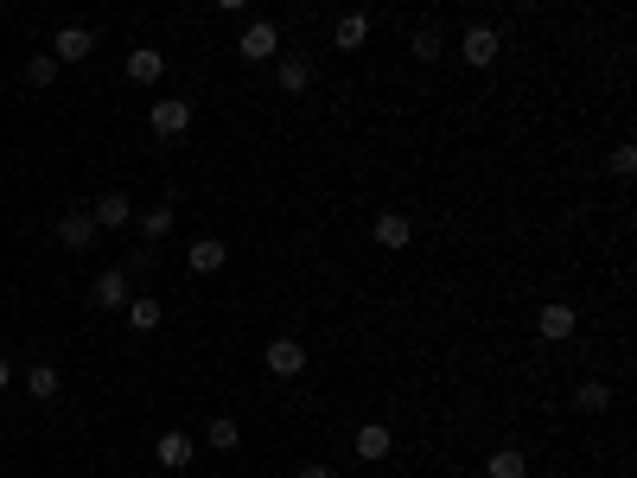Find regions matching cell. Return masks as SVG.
<instances>
[{"mask_svg":"<svg viewBox=\"0 0 637 478\" xmlns=\"http://www.w3.org/2000/svg\"><path fill=\"white\" fill-rule=\"evenodd\" d=\"M128 300H134V281H128V268H102V275L90 281V313H122Z\"/></svg>","mask_w":637,"mask_h":478,"instance_id":"obj_1","label":"cell"},{"mask_svg":"<svg viewBox=\"0 0 637 478\" xmlns=\"http://www.w3.org/2000/svg\"><path fill=\"white\" fill-rule=\"evenodd\" d=\"M236 51H243V64H274V58H281V26H274V20H249Z\"/></svg>","mask_w":637,"mask_h":478,"instance_id":"obj_2","label":"cell"},{"mask_svg":"<svg viewBox=\"0 0 637 478\" xmlns=\"http://www.w3.org/2000/svg\"><path fill=\"white\" fill-rule=\"evenodd\" d=\"M497 51H504V39H497V26H466L459 32V58L472 64V71H491Z\"/></svg>","mask_w":637,"mask_h":478,"instance_id":"obj_3","label":"cell"},{"mask_svg":"<svg viewBox=\"0 0 637 478\" xmlns=\"http://www.w3.org/2000/svg\"><path fill=\"white\" fill-rule=\"evenodd\" d=\"M147 122H153V134H160V141L185 134V128H192V96H166V102H153Z\"/></svg>","mask_w":637,"mask_h":478,"instance_id":"obj_4","label":"cell"},{"mask_svg":"<svg viewBox=\"0 0 637 478\" xmlns=\"http://www.w3.org/2000/svg\"><path fill=\"white\" fill-rule=\"evenodd\" d=\"M90 51H96L90 26H58V32H51V64H83Z\"/></svg>","mask_w":637,"mask_h":478,"instance_id":"obj_5","label":"cell"},{"mask_svg":"<svg viewBox=\"0 0 637 478\" xmlns=\"http://www.w3.org/2000/svg\"><path fill=\"white\" fill-rule=\"evenodd\" d=\"M536 332L548 338V345H567V338L580 332V306H561V300H548L542 313H536Z\"/></svg>","mask_w":637,"mask_h":478,"instance_id":"obj_6","label":"cell"},{"mask_svg":"<svg viewBox=\"0 0 637 478\" xmlns=\"http://www.w3.org/2000/svg\"><path fill=\"white\" fill-rule=\"evenodd\" d=\"M262 364H268V377H300V370H306V345H300V338H274V345L262 351Z\"/></svg>","mask_w":637,"mask_h":478,"instance_id":"obj_7","label":"cell"},{"mask_svg":"<svg viewBox=\"0 0 637 478\" xmlns=\"http://www.w3.org/2000/svg\"><path fill=\"white\" fill-rule=\"evenodd\" d=\"M122 71H128V83H160V77H166V51L134 45L128 58H122Z\"/></svg>","mask_w":637,"mask_h":478,"instance_id":"obj_8","label":"cell"},{"mask_svg":"<svg viewBox=\"0 0 637 478\" xmlns=\"http://www.w3.org/2000/svg\"><path fill=\"white\" fill-rule=\"evenodd\" d=\"M351 453L376 466V459H389V453H395V434L383 428V421H364V428H357V440H351Z\"/></svg>","mask_w":637,"mask_h":478,"instance_id":"obj_9","label":"cell"},{"mask_svg":"<svg viewBox=\"0 0 637 478\" xmlns=\"http://www.w3.org/2000/svg\"><path fill=\"white\" fill-rule=\"evenodd\" d=\"M153 459H160L166 472H185L192 466V434H179V428H166L160 440H153Z\"/></svg>","mask_w":637,"mask_h":478,"instance_id":"obj_10","label":"cell"},{"mask_svg":"<svg viewBox=\"0 0 637 478\" xmlns=\"http://www.w3.org/2000/svg\"><path fill=\"white\" fill-rule=\"evenodd\" d=\"M90 217H96V230H122V224H134V198L128 192H102Z\"/></svg>","mask_w":637,"mask_h":478,"instance_id":"obj_11","label":"cell"},{"mask_svg":"<svg viewBox=\"0 0 637 478\" xmlns=\"http://www.w3.org/2000/svg\"><path fill=\"white\" fill-rule=\"evenodd\" d=\"M96 236H102V230H96L90 211H64V217H58V243H64V249H90Z\"/></svg>","mask_w":637,"mask_h":478,"instance_id":"obj_12","label":"cell"},{"mask_svg":"<svg viewBox=\"0 0 637 478\" xmlns=\"http://www.w3.org/2000/svg\"><path fill=\"white\" fill-rule=\"evenodd\" d=\"M376 243H383V249H408V243H415V224H408L402 211H383V217H376Z\"/></svg>","mask_w":637,"mask_h":478,"instance_id":"obj_13","label":"cell"},{"mask_svg":"<svg viewBox=\"0 0 637 478\" xmlns=\"http://www.w3.org/2000/svg\"><path fill=\"white\" fill-rule=\"evenodd\" d=\"M185 262H192V275H217V268L230 262V249H223L217 236H198V243H192V255H185Z\"/></svg>","mask_w":637,"mask_h":478,"instance_id":"obj_14","label":"cell"},{"mask_svg":"<svg viewBox=\"0 0 637 478\" xmlns=\"http://www.w3.org/2000/svg\"><path fill=\"white\" fill-rule=\"evenodd\" d=\"M485 478H529V453L523 447H497L485 459Z\"/></svg>","mask_w":637,"mask_h":478,"instance_id":"obj_15","label":"cell"},{"mask_svg":"<svg viewBox=\"0 0 637 478\" xmlns=\"http://www.w3.org/2000/svg\"><path fill=\"white\" fill-rule=\"evenodd\" d=\"M364 39H370V13H344V20L332 26V45L338 51H364Z\"/></svg>","mask_w":637,"mask_h":478,"instance_id":"obj_16","label":"cell"},{"mask_svg":"<svg viewBox=\"0 0 637 478\" xmlns=\"http://www.w3.org/2000/svg\"><path fill=\"white\" fill-rule=\"evenodd\" d=\"M58 389H64L58 364H32V370H26V396H32V402H58Z\"/></svg>","mask_w":637,"mask_h":478,"instance_id":"obj_17","label":"cell"},{"mask_svg":"<svg viewBox=\"0 0 637 478\" xmlns=\"http://www.w3.org/2000/svg\"><path fill=\"white\" fill-rule=\"evenodd\" d=\"M274 83H281L287 96L313 90V64H306V58H281V64H274Z\"/></svg>","mask_w":637,"mask_h":478,"instance_id":"obj_18","label":"cell"},{"mask_svg":"<svg viewBox=\"0 0 637 478\" xmlns=\"http://www.w3.org/2000/svg\"><path fill=\"white\" fill-rule=\"evenodd\" d=\"M122 319H128L134 332H153V326H160V319H166V306H160V300H147V294H134V300L122 306Z\"/></svg>","mask_w":637,"mask_h":478,"instance_id":"obj_19","label":"cell"},{"mask_svg":"<svg viewBox=\"0 0 637 478\" xmlns=\"http://www.w3.org/2000/svg\"><path fill=\"white\" fill-rule=\"evenodd\" d=\"M204 440H211V447H217V453H236V447H243V428H236V421H230V415H217V421H211V428H204Z\"/></svg>","mask_w":637,"mask_h":478,"instance_id":"obj_20","label":"cell"},{"mask_svg":"<svg viewBox=\"0 0 637 478\" xmlns=\"http://www.w3.org/2000/svg\"><path fill=\"white\" fill-rule=\"evenodd\" d=\"M141 236H147V243L172 236V204H147V211H141Z\"/></svg>","mask_w":637,"mask_h":478,"instance_id":"obj_21","label":"cell"},{"mask_svg":"<svg viewBox=\"0 0 637 478\" xmlns=\"http://www.w3.org/2000/svg\"><path fill=\"white\" fill-rule=\"evenodd\" d=\"M408 51H415L421 64H434V58H440V32H434V26H415V39H408Z\"/></svg>","mask_w":637,"mask_h":478,"instance_id":"obj_22","label":"cell"},{"mask_svg":"<svg viewBox=\"0 0 637 478\" xmlns=\"http://www.w3.org/2000/svg\"><path fill=\"white\" fill-rule=\"evenodd\" d=\"M580 408H587V415H599V408H612V389L606 383H580V396H574Z\"/></svg>","mask_w":637,"mask_h":478,"instance_id":"obj_23","label":"cell"},{"mask_svg":"<svg viewBox=\"0 0 637 478\" xmlns=\"http://www.w3.org/2000/svg\"><path fill=\"white\" fill-rule=\"evenodd\" d=\"M51 77H58V64H51V51H39V58L26 64V83H32V90H45Z\"/></svg>","mask_w":637,"mask_h":478,"instance_id":"obj_24","label":"cell"},{"mask_svg":"<svg viewBox=\"0 0 637 478\" xmlns=\"http://www.w3.org/2000/svg\"><path fill=\"white\" fill-rule=\"evenodd\" d=\"M612 173H618V179H631V173H637V147H631V141H625V147H612Z\"/></svg>","mask_w":637,"mask_h":478,"instance_id":"obj_25","label":"cell"},{"mask_svg":"<svg viewBox=\"0 0 637 478\" xmlns=\"http://www.w3.org/2000/svg\"><path fill=\"white\" fill-rule=\"evenodd\" d=\"M294 478H338V472H332V466H325V459H306V466H300Z\"/></svg>","mask_w":637,"mask_h":478,"instance_id":"obj_26","label":"cell"},{"mask_svg":"<svg viewBox=\"0 0 637 478\" xmlns=\"http://www.w3.org/2000/svg\"><path fill=\"white\" fill-rule=\"evenodd\" d=\"M13 377H20V370H13V357L0 351V396H7V389H13Z\"/></svg>","mask_w":637,"mask_h":478,"instance_id":"obj_27","label":"cell"}]
</instances>
